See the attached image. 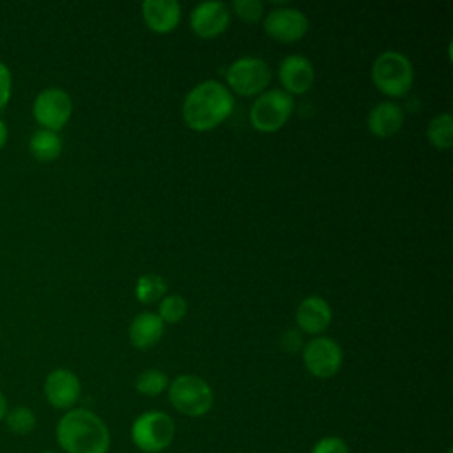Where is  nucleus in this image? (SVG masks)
Returning <instances> with one entry per match:
<instances>
[{
    "label": "nucleus",
    "instance_id": "nucleus-1",
    "mask_svg": "<svg viewBox=\"0 0 453 453\" xmlns=\"http://www.w3.org/2000/svg\"><path fill=\"white\" fill-rule=\"evenodd\" d=\"M55 439L64 453H108L110 430L90 409H69L55 426Z\"/></svg>",
    "mask_w": 453,
    "mask_h": 453
},
{
    "label": "nucleus",
    "instance_id": "nucleus-2",
    "mask_svg": "<svg viewBox=\"0 0 453 453\" xmlns=\"http://www.w3.org/2000/svg\"><path fill=\"white\" fill-rule=\"evenodd\" d=\"M234 110V96L226 85L205 80L195 85L182 104V117L188 127L205 133L219 126Z\"/></svg>",
    "mask_w": 453,
    "mask_h": 453
},
{
    "label": "nucleus",
    "instance_id": "nucleus-3",
    "mask_svg": "<svg viewBox=\"0 0 453 453\" xmlns=\"http://www.w3.org/2000/svg\"><path fill=\"white\" fill-rule=\"evenodd\" d=\"M168 400L173 409L188 418L205 416L214 403V393L207 380L198 375H177L168 384Z\"/></svg>",
    "mask_w": 453,
    "mask_h": 453
},
{
    "label": "nucleus",
    "instance_id": "nucleus-4",
    "mask_svg": "<svg viewBox=\"0 0 453 453\" xmlns=\"http://www.w3.org/2000/svg\"><path fill=\"white\" fill-rule=\"evenodd\" d=\"M372 80L382 94L389 97H402L412 87L414 69L403 53L389 50L373 60Z\"/></svg>",
    "mask_w": 453,
    "mask_h": 453
},
{
    "label": "nucleus",
    "instance_id": "nucleus-5",
    "mask_svg": "<svg viewBox=\"0 0 453 453\" xmlns=\"http://www.w3.org/2000/svg\"><path fill=\"white\" fill-rule=\"evenodd\" d=\"M175 437V423L163 411H145L131 425V441L143 453L166 449Z\"/></svg>",
    "mask_w": 453,
    "mask_h": 453
},
{
    "label": "nucleus",
    "instance_id": "nucleus-6",
    "mask_svg": "<svg viewBox=\"0 0 453 453\" xmlns=\"http://www.w3.org/2000/svg\"><path fill=\"white\" fill-rule=\"evenodd\" d=\"M294 111V99L283 88L262 92L250 108V122L260 133H276Z\"/></svg>",
    "mask_w": 453,
    "mask_h": 453
},
{
    "label": "nucleus",
    "instance_id": "nucleus-7",
    "mask_svg": "<svg viewBox=\"0 0 453 453\" xmlns=\"http://www.w3.org/2000/svg\"><path fill=\"white\" fill-rule=\"evenodd\" d=\"M228 87L241 96L260 94L271 81L269 65L258 57H241L225 73Z\"/></svg>",
    "mask_w": 453,
    "mask_h": 453
},
{
    "label": "nucleus",
    "instance_id": "nucleus-8",
    "mask_svg": "<svg viewBox=\"0 0 453 453\" xmlns=\"http://www.w3.org/2000/svg\"><path fill=\"white\" fill-rule=\"evenodd\" d=\"M303 363L313 377L329 379L342 368L343 350L333 338L317 336L303 347Z\"/></svg>",
    "mask_w": 453,
    "mask_h": 453
},
{
    "label": "nucleus",
    "instance_id": "nucleus-9",
    "mask_svg": "<svg viewBox=\"0 0 453 453\" xmlns=\"http://www.w3.org/2000/svg\"><path fill=\"white\" fill-rule=\"evenodd\" d=\"M32 111L35 120L42 126V129H50L57 133L71 119L73 101L65 90L50 87L37 94Z\"/></svg>",
    "mask_w": 453,
    "mask_h": 453
},
{
    "label": "nucleus",
    "instance_id": "nucleus-10",
    "mask_svg": "<svg viewBox=\"0 0 453 453\" xmlns=\"http://www.w3.org/2000/svg\"><path fill=\"white\" fill-rule=\"evenodd\" d=\"M264 30L274 41L294 42L306 34L308 18L299 9H292V7L273 9L264 18Z\"/></svg>",
    "mask_w": 453,
    "mask_h": 453
},
{
    "label": "nucleus",
    "instance_id": "nucleus-11",
    "mask_svg": "<svg viewBox=\"0 0 453 453\" xmlns=\"http://www.w3.org/2000/svg\"><path fill=\"white\" fill-rule=\"evenodd\" d=\"M42 391L51 407L69 411L74 409V403L81 395V382L74 372L57 368L46 375Z\"/></svg>",
    "mask_w": 453,
    "mask_h": 453
},
{
    "label": "nucleus",
    "instance_id": "nucleus-12",
    "mask_svg": "<svg viewBox=\"0 0 453 453\" xmlns=\"http://www.w3.org/2000/svg\"><path fill=\"white\" fill-rule=\"evenodd\" d=\"M191 30L202 39H212L223 34L230 25V11L226 4L211 0L198 4L189 14Z\"/></svg>",
    "mask_w": 453,
    "mask_h": 453
},
{
    "label": "nucleus",
    "instance_id": "nucleus-13",
    "mask_svg": "<svg viewBox=\"0 0 453 453\" xmlns=\"http://www.w3.org/2000/svg\"><path fill=\"white\" fill-rule=\"evenodd\" d=\"M280 81L287 94H304L315 81L311 62L303 55H288L281 60L278 69Z\"/></svg>",
    "mask_w": 453,
    "mask_h": 453
},
{
    "label": "nucleus",
    "instance_id": "nucleus-14",
    "mask_svg": "<svg viewBox=\"0 0 453 453\" xmlns=\"http://www.w3.org/2000/svg\"><path fill=\"white\" fill-rule=\"evenodd\" d=\"M142 18L156 34H170L180 21V4L177 0H145Z\"/></svg>",
    "mask_w": 453,
    "mask_h": 453
},
{
    "label": "nucleus",
    "instance_id": "nucleus-15",
    "mask_svg": "<svg viewBox=\"0 0 453 453\" xmlns=\"http://www.w3.org/2000/svg\"><path fill=\"white\" fill-rule=\"evenodd\" d=\"M333 319V311L329 303L320 296L304 297L296 311L297 327L308 334L322 333Z\"/></svg>",
    "mask_w": 453,
    "mask_h": 453
},
{
    "label": "nucleus",
    "instance_id": "nucleus-16",
    "mask_svg": "<svg viewBox=\"0 0 453 453\" xmlns=\"http://www.w3.org/2000/svg\"><path fill=\"white\" fill-rule=\"evenodd\" d=\"M366 126L373 136L391 138L403 126V110L393 101H382L370 110Z\"/></svg>",
    "mask_w": 453,
    "mask_h": 453
},
{
    "label": "nucleus",
    "instance_id": "nucleus-17",
    "mask_svg": "<svg viewBox=\"0 0 453 453\" xmlns=\"http://www.w3.org/2000/svg\"><path fill=\"white\" fill-rule=\"evenodd\" d=\"M165 331L163 320L152 311L138 313L129 326V342L133 347L145 350L154 347Z\"/></svg>",
    "mask_w": 453,
    "mask_h": 453
},
{
    "label": "nucleus",
    "instance_id": "nucleus-18",
    "mask_svg": "<svg viewBox=\"0 0 453 453\" xmlns=\"http://www.w3.org/2000/svg\"><path fill=\"white\" fill-rule=\"evenodd\" d=\"M30 152L39 161H53L62 152V140L55 131L39 129L30 136Z\"/></svg>",
    "mask_w": 453,
    "mask_h": 453
},
{
    "label": "nucleus",
    "instance_id": "nucleus-19",
    "mask_svg": "<svg viewBox=\"0 0 453 453\" xmlns=\"http://www.w3.org/2000/svg\"><path fill=\"white\" fill-rule=\"evenodd\" d=\"M426 136L428 142L439 149V150H448L453 145V117L451 113H439L435 115L426 127Z\"/></svg>",
    "mask_w": 453,
    "mask_h": 453
},
{
    "label": "nucleus",
    "instance_id": "nucleus-20",
    "mask_svg": "<svg viewBox=\"0 0 453 453\" xmlns=\"http://www.w3.org/2000/svg\"><path fill=\"white\" fill-rule=\"evenodd\" d=\"M166 294V281L163 276L149 273L138 278L136 287H134V296L140 303L143 304H150L159 301L161 297H165Z\"/></svg>",
    "mask_w": 453,
    "mask_h": 453
},
{
    "label": "nucleus",
    "instance_id": "nucleus-21",
    "mask_svg": "<svg viewBox=\"0 0 453 453\" xmlns=\"http://www.w3.org/2000/svg\"><path fill=\"white\" fill-rule=\"evenodd\" d=\"M4 421H5V426L9 428V432L14 435H28L30 432H34V428L37 425L35 412L27 405H16V407L9 409Z\"/></svg>",
    "mask_w": 453,
    "mask_h": 453
},
{
    "label": "nucleus",
    "instance_id": "nucleus-22",
    "mask_svg": "<svg viewBox=\"0 0 453 453\" xmlns=\"http://www.w3.org/2000/svg\"><path fill=\"white\" fill-rule=\"evenodd\" d=\"M168 384H170L168 375L157 368L143 370L134 379V389L143 396H157L165 389H168Z\"/></svg>",
    "mask_w": 453,
    "mask_h": 453
},
{
    "label": "nucleus",
    "instance_id": "nucleus-23",
    "mask_svg": "<svg viewBox=\"0 0 453 453\" xmlns=\"http://www.w3.org/2000/svg\"><path fill=\"white\" fill-rule=\"evenodd\" d=\"M188 311V303L182 296L179 294H170L165 296L159 303V310H157V317L163 320V324H177L184 319Z\"/></svg>",
    "mask_w": 453,
    "mask_h": 453
},
{
    "label": "nucleus",
    "instance_id": "nucleus-24",
    "mask_svg": "<svg viewBox=\"0 0 453 453\" xmlns=\"http://www.w3.org/2000/svg\"><path fill=\"white\" fill-rule=\"evenodd\" d=\"M232 9L237 18L246 23L258 21L264 14V4L260 0H234Z\"/></svg>",
    "mask_w": 453,
    "mask_h": 453
},
{
    "label": "nucleus",
    "instance_id": "nucleus-25",
    "mask_svg": "<svg viewBox=\"0 0 453 453\" xmlns=\"http://www.w3.org/2000/svg\"><path fill=\"white\" fill-rule=\"evenodd\" d=\"M310 453H350V448L345 439L338 435H326L313 444Z\"/></svg>",
    "mask_w": 453,
    "mask_h": 453
},
{
    "label": "nucleus",
    "instance_id": "nucleus-26",
    "mask_svg": "<svg viewBox=\"0 0 453 453\" xmlns=\"http://www.w3.org/2000/svg\"><path fill=\"white\" fill-rule=\"evenodd\" d=\"M11 88H12V78L11 71L5 64L0 62V108H4L11 97Z\"/></svg>",
    "mask_w": 453,
    "mask_h": 453
},
{
    "label": "nucleus",
    "instance_id": "nucleus-27",
    "mask_svg": "<svg viewBox=\"0 0 453 453\" xmlns=\"http://www.w3.org/2000/svg\"><path fill=\"white\" fill-rule=\"evenodd\" d=\"M281 347L287 350V352H297L301 347H303V336L294 331V329H288L283 333L281 336Z\"/></svg>",
    "mask_w": 453,
    "mask_h": 453
},
{
    "label": "nucleus",
    "instance_id": "nucleus-28",
    "mask_svg": "<svg viewBox=\"0 0 453 453\" xmlns=\"http://www.w3.org/2000/svg\"><path fill=\"white\" fill-rule=\"evenodd\" d=\"M7 411H9V407H7V400H5L4 393L0 391V421H4V418H5Z\"/></svg>",
    "mask_w": 453,
    "mask_h": 453
},
{
    "label": "nucleus",
    "instance_id": "nucleus-29",
    "mask_svg": "<svg viewBox=\"0 0 453 453\" xmlns=\"http://www.w3.org/2000/svg\"><path fill=\"white\" fill-rule=\"evenodd\" d=\"M5 142H7V126H5V122L0 119V149L5 145Z\"/></svg>",
    "mask_w": 453,
    "mask_h": 453
},
{
    "label": "nucleus",
    "instance_id": "nucleus-30",
    "mask_svg": "<svg viewBox=\"0 0 453 453\" xmlns=\"http://www.w3.org/2000/svg\"><path fill=\"white\" fill-rule=\"evenodd\" d=\"M41 453H60V451H41Z\"/></svg>",
    "mask_w": 453,
    "mask_h": 453
}]
</instances>
